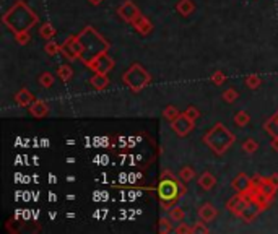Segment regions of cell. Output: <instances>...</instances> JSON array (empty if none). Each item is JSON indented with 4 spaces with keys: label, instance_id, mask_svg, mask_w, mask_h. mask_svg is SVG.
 Segmentation results:
<instances>
[{
    "label": "cell",
    "instance_id": "60d3db41",
    "mask_svg": "<svg viewBox=\"0 0 278 234\" xmlns=\"http://www.w3.org/2000/svg\"><path fill=\"white\" fill-rule=\"evenodd\" d=\"M268 179H270L273 184H277L278 185V174H272V176H268Z\"/></svg>",
    "mask_w": 278,
    "mask_h": 234
},
{
    "label": "cell",
    "instance_id": "e575fe53",
    "mask_svg": "<svg viewBox=\"0 0 278 234\" xmlns=\"http://www.w3.org/2000/svg\"><path fill=\"white\" fill-rule=\"evenodd\" d=\"M15 41L20 46H25L31 41V36H30V31H21V33H15Z\"/></svg>",
    "mask_w": 278,
    "mask_h": 234
},
{
    "label": "cell",
    "instance_id": "d590c367",
    "mask_svg": "<svg viewBox=\"0 0 278 234\" xmlns=\"http://www.w3.org/2000/svg\"><path fill=\"white\" fill-rule=\"evenodd\" d=\"M267 181V177H263L261 174H254L251 177V189H256V190H261V187L263 182Z\"/></svg>",
    "mask_w": 278,
    "mask_h": 234
},
{
    "label": "cell",
    "instance_id": "ac0fdd59",
    "mask_svg": "<svg viewBox=\"0 0 278 234\" xmlns=\"http://www.w3.org/2000/svg\"><path fill=\"white\" fill-rule=\"evenodd\" d=\"M215 184H216V177L212 174V172H208V171H205V172H202L200 174V177H198V185L202 187L203 190H212L213 187H215Z\"/></svg>",
    "mask_w": 278,
    "mask_h": 234
},
{
    "label": "cell",
    "instance_id": "484cf974",
    "mask_svg": "<svg viewBox=\"0 0 278 234\" xmlns=\"http://www.w3.org/2000/svg\"><path fill=\"white\" fill-rule=\"evenodd\" d=\"M244 83H245V86H247L249 90H257V88L261 86L262 80H261V77H259L257 73H251V75H247V77H245Z\"/></svg>",
    "mask_w": 278,
    "mask_h": 234
},
{
    "label": "cell",
    "instance_id": "f1b7e54d",
    "mask_svg": "<svg viewBox=\"0 0 278 234\" xmlns=\"http://www.w3.org/2000/svg\"><path fill=\"white\" fill-rule=\"evenodd\" d=\"M38 82L43 88H50L54 85V75L50 72H44L38 77Z\"/></svg>",
    "mask_w": 278,
    "mask_h": 234
},
{
    "label": "cell",
    "instance_id": "8992f818",
    "mask_svg": "<svg viewBox=\"0 0 278 234\" xmlns=\"http://www.w3.org/2000/svg\"><path fill=\"white\" fill-rule=\"evenodd\" d=\"M62 46V49H60V54L64 55V57H67L68 60H78L82 59V54H83V46H82V41L78 39V34L77 36H70L67 37V41Z\"/></svg>",
    "mask_w": 278,
    "mask_h": 234
},
{
    "label": "cell",
    "instance_id": "4dcf8cb0",
    "mask_svg": "<svg viewBox=\"0 0 278 234\" xmlns=\"http://www.w3.org/2000/svg\"><path fill=\"white\" fill-rule=\"evenodd\" d=\"M171 218H164V217H161L160 218V223H158V226H160V229L158 231L161 233V234H169V233H174V229H173V226H171Z\"/></svg>",
    "mask_w": 278,
    "mask_h": 234
},
{
    "label": "cell",
    "instance_id": "ab89813d",
    "mask_svg": "<svg viewBox=\"0 0 278 234\" xmlns=\"http://www.w3.org/2000/svg\"><path fill=\"white\" fill-rule=\"evenodd\" d=\"M272 150L273 151H277L278 153V137H275V138H272Z\"/></svg>",
    "mask_w": 278,
    "mask_h": 234
},
{
    "label": "cell",
    "instance_id": "277c9868",
    "mask_svg": "<svg viewBox=\"0 0 278 234\" xmlns=\"http://www.w3.org/2000/svg\"><path fill=\"white\" fill-rule=\"evenodd\" d=\"M185 189L180 184L178 177H174L169 171H164L160 177V184H158V195L161 200V205L164 208L174 207V203L178 202L179 195L184 194Z\"/></svg>",
    "mask_w": 278,
    "mask_h": 234
},
{
    "label": "cell",
    "instance_id": "d6a6232c",
    "mask_svg": "<svg viewBox=\"0 0 278 234\" xmlns=\"http://www.w3.org/2000/svg\"><path fill=\"white\" fill-rule=\"evenodd\" d=\"M221 98H223L226 102H234L239 98V93L236 91L234 88H228V90H225L221 93Z\"/></svg>",
    "mask_w": 278,
    "mask_h": 234
},
{
    "label": "cell",
    "instance_id": "d4e9b609",
    "mask_svg": "<svg viewBox=\"0 0 278 234\" xmlns=\"http://www.w3.org/2000/svg\"><path fill=\"white\" fill-rule=\"evenodd\" d=\"M194 177H196V171H194L192 166H182L179 171V179L184 182H191Z\"/></svg>",
    "mask_w": 278,
    "mask_h": 234
},
{
    "label": "cell",
    "instance_id": "4316f807",
    "mask_svg": "<svg viewBox=\"0 0 278 234\" xmlns=\"http://www.w3.org/2000/svg\"><path fill=\"white\" fill-rule=\"evenodd\" d=\"M57 75L62 82H68V80H72V77H73V70L70 65H60L57 68Z\"/></svg>",
    "mask_w": 278,
    "mask_h": 234
},
{
    "label": "cell",
    "instance_id": "7c38bea8",
    "mask_svg": "<svg viewBox=\"0 0 278 234\" xmlns=\"http://www.w3.org/2000/svg\"><path fill=\"white\" fill-rule=\"evenodd\" d=\"M131 25L135 28V31L138 33V34H142V36H148L151 33V30H153L151 21L148 20L147 17H143V15H138L135 20L131 23Z\"/></svg>",
    "mask_w": 278,
    "mask_h": 234
},
{
    "label": "cell",
    "instance_id": "f546056e",
    "mask_svg": "<svg viewBox=\"0 0 278 234\" xmlns=\"http://www.w3.org/2000/svg\"><path fill=\"white\" fill-rule=\"evenodd\" d=\"M243 150L247 154H254L259 150V143L254 138H247V140H244V142H243Z\"/></svg>",
    "mask_w": 278,
    "mask_h": 234
},
{
    "label": "cell",
    "instance_id": "7a4b0ae2",
    "mask_svg": "<svg viewBox=\"0 0 278 234\" xmlns=\"http://www.w3.org/2000/svg\"><path fill=\"white\" fill-rule=\"evenodd\" d=\"M78 39L82 41V46H83V54H82L80 60L85 65L90 62L91 59H95L98 54L104 52V50L109 49L108 41H106L104 37L91 26H86L85 30L78 34Z\"/></svg>",
    "mask_w": 278,
    "mask_h": 234
},
{
    "label": "cell",
    "instance_id": "7402d4cb",
    "mask_svg": "<svg viewBox=\"0 0 278 234\" xmlns=\"http://www.w3.org/2000/svg\"><path fill=\"white\" fill-rule=\"evenodd\" d=\"M263 129H265V132L270 135L272 138L278 137V122H277V119L273 116L267 120L265 124H263Z\"/></svg>",
    "mask_w": 278,
    "mask_h": 234
},
{
    "label": "cell",
    "instance_id": "44dd1931",
    "mask_svg": "<svg viewBox=\"0 0 278 234\" xmlns=\"http://www.w3.org/2000/svg\"><path fill=\"white\" fill-rule=\"evenodd\" d=\"M55 33L57 31H55V28L50 25V23H44V25H41V28H39V36L46 41L54 39Z\"/></svg>",
    "mask_w": 278,
    "mask_h": 234
},
{
    "label": "cell",
    "instance_id": "603a6c76",
    "mask_svg": "<svg viewBox=\"0 0 278 234\" xmlns=\"http://www.w3.org/2000/svg\"><path fill=\"white\" fill-rule=\"evenodd\" d=\"M234 122L239 125V127H245L249 122H251V114L247 111H238L234 114Z\"/></svg>",
    "mask_w": 278,
    "mask_h": 234
},
{
    "label": "cell",
    "instance_id": "74e56055",
    "mask_svg": "<svg viewBox=\"0 0 278 234\" xmlns=\"http://www.w3.org/2000/svg\"><path fill=\"white\" fill-rule=\"evenodd\" d=\"M184 114H187L189 117H191V119H194V120H197L198 117H200V111L197 109L196 106H189L187 109L184 111Z\"/></svg>",
    "mask_w": 278,
    "mask_h": 234
},
{
    "label": "cell",
    "instance_id": "ffe728a7",
    "mask_svg": "<svg viewBox=\"0 0 278 234\" xmlns=\"http://www.w3.org/2000/svg\"><path fill=\"white\" fill-rule=\"evenodd\" d=\"M277 190H278V185L277 184H273V182L268 179L267 177V181L263 182L262 184V187H261V192L263 195H267L268 199H272L273 200V197H275V194H277Z\"/></svg>",
    "mask_w": 278,
    "mask_h": 234
},
{
    "label": "cell",
    "instance_id": "d6986e66",
    "mask_svg": "<svg viewBox=\"0 0 278 234\" xmlns=\"http://www.w3.org/2000/svg\"><path fill=\"white\" fill-rule=\"evenodd\" d=\"M176 10H178L179 15L189 17L194 10H196V5H194L192 0H179V2L176 3Z\"/></svg>",
    "mask_w": 278,
    "mask_h": 234
},
{
    "label": "cell",
    "instance_id": "9a60e30c",
    "mask_svg": "<svg viewBox=\"0 0 278 234\" xmlns=\"http://www.w3.org/2000/svg\"><path fill=\"white\" fill-rule=\"evenodd\" d=\"M30 114L36 117V119H43L49 114V106L48 102L43 100H34L33 104L30 106Z\"/></svg>",
    "mask_w": 278,
    "mask_h": 234
},
{
    "label": "cell",
    "instance_id": "e0dca14e",
    "mask_svg": "<svg viewBox=\"0 0 278 234\" xmlns=\"http://www.w3.org/2000/svg\"><path fill=\"white\" fill-rule=\"evenodd\" d=\"M90 85L95 88V90H104V88L109 86V78L108 75L104 73H95L93 77L90 78Z\"/></svg>",
    "mask_w": 278,
    "mask_h": 234
},
{
    "label": "cell",
    "instance_id": "30bf717a",
    "mask_svg": "<svg viewBox=\"0 0 278 234\" xmlns=\"http://www.w3.org/2000/svg\"><path fill=\"white\" fill-rule=\"evenodd\" d=\"M117 15L122 18L124 21L132 23L138 15H140V10H138V7L132 2V0H126V2H122V5L117 8Z\"/></svg>",
    "mask_w": 278,
    "mask_h": 234
},
{
    "label": "cell",
    "instance_id": "836d02e7",
    "mask_svg": "<svg viewBox=\"0 0 278 234\" xmlns=\"http://www.w3.org/2000/svg\"><path fill=\"white\" fill-rule=\"evenodd\" d=\"M210 80L213 82V85L221 86V85H223V83L226 82V75H225L223 72H221V70H216V72H213V73H212Z\"/></svg>",
    "mask_w": 278,
    "mask_h": 234
},
{
    "label": "cell",
    "instance_id": "52a82bcc",
    "mask_svg": "<svg viewBox=\"0 0 278 234\" xmlns=\"http://www.w3.org/2000/svg\"><path fill=\"white\" fill-rule=\"evenodd\" d=\"M88 68H91L95 73H104L108 75L111 70L114 68V60L109 57L108 50H104V52H101L96 55L95 59H91L90 62L86 64Z\"/></svg>",
    "mask_w": 278,
    "mask_h": 234
},
{
    "label": "cell",
    "instance_id": "8fae6325",
    "mask_svg": "<svg viewBox=\"0 0 278 234\" xmlns=\"http://www.w3.org/2000/svg\"><path fill=\"white\" fill-rule=\"evenodd\" d=\"M231 187H233L234 192L245 194V192L251 189V177L247 174H244V172H239V174L231 181Z\"/></svg>",
    "mask_w": 278,
    "mask_h": 234
},
{
    "label": "cell",
    "instance_id": "9c48e42d",
    "mask_svg": "<svg viewBox=\"0 0 278 234\" xmlns=\"http://www.w3.org/2000/svg\"><path fill=\"white\" fill-rule=\"evenodd\" d=\"M249 197L247 194H239V192H236V195H233L228 202H226V208L229 210V213H233L234 217H241L245 208V205L249 203Z\"/></svg>",
    "mask_w": 278,
    "mask_h": 234
},
{
    "label": "cell",
    "instance_id": "8d00e7d4",
    "mask_svg": "<svg viewBox=\"0 0 278 234\" xmlns=\"http://www.w3.org/2000/svg\"><path fill=\"white\" fill-rule=\"evenodd\" d=\"M208 231H210V229H208V226H205V221H203V219L197 221L192 226V233H196V234H198V233H200V234H207Z\"/></svg>",
    "mask_w": 278,
    "mask_h": 234
},
{
    "label": "cell",
    "instance_id": "cb8c5ba5",
    "mask_svg": "<svg viewBox=\"0 0 278 234\" xmlns=\"http://www.w3.org/2000/svg\"><path fill=\"white\" fill-rule=\"evenodd\" d=\"M179 114H180L179 109L176 106H173V104H168V106L164 107V111H163V117H164L166 120H168L169 124L173 122L174 119H178Z\"/></svg>",
    "mask_w": 278,
    "mask_h": 234
},
{
    "label": "cell",
    "instance_id": "1f68e13d",
    "mask_svg": "<svg viewBox=\"0 0 278 234\" xmlns=\"http://www.w3.org/2000/svg\"><path fill=\"white\" fill-rule=\"evenodd\" d=\"M60 49H62V46L57 44L52 39L48 41V44L44 46V50H46V54H48V55H57V54H60Z\"/></svg>",
    "mask_w": 278,
    "mask_h": 234
},
{
    "label": "cell",
    "instance_id": "2e32d148",
    "mask_svg": "<svg viewBox=\"0 0 278 234\" xmlns=\"http://www.w3.org/2000/svg\"><path fill=\"white\" fill-rule=\"evenodd\" d=\"M198 217L203 219L205 223H212L213 219L218 217V210H216L215 205L212 203H203L200 208H198Z\"/></svg>",
    "mask_w": 278,
    "mask_h": 234
},
{
    "label": "cell",
    "instance_id": "4fadbf2b",
    "mask_svg": "<svg viewBox=\"0 0 278 234\" xmlns=\"http://www.w3.org/2000/svg\"><path fill=\"white\" fill-rule=\"evenodd\" d=\"M261 212H263V210L259 207L257 202H254V200L251 199V200H249V203L245 205L244 212H243V215H241L239 218L244 219V221H247V223H251V221H254V219L257 218V215L261 213Z\"/></svg>",
    "mask_w": 278,
    "mask_h": 234
},
{
    "label": "cell",
    "instance_id": "5b68a950",
    "mask_svg": "<svg viewBox=\"0 0 278 234\" xmlns=\"http://www.w3.org/2000/svg\"><path fill=\"white\" fill-rule=\"evenodd\" d=\"M122 82L126 83V86L131 88L133 93H138L150 85L151 77L140 64H132L131 68H127L126 72H124Z\"/></svg>",
    "mask_w": 278,
    "mask_h": 234
},
{
    "label": "cell",
    "instance_id": "83f0119b",
    "mask_svg": "<svg viewBox=\"0 0 278 234\" xmlns=\"http://www.w3.org/2000/svg\"><path fill=\"white\" fill-rule=\"evenodd\" d=\"M169 218H171V221H174V223H182L184 218H185V213H184L182 208L171 207L169 208Z\"/></svg>",
    "mask_w": 278,
    "mask_h": 234
},
{
    "label": "cell",
    "instance_id": "7bdbcfd3",
    "mask_svg": "<svg viewBox=\"0 0 278 234\" xmlns=\"http://www.w3.org/2000/svg\"><path fill=\"white\" fill-rule=\"evenodd\" d=\"M273 117H275V119H277V122H278V111L275 112V114H273Z\"/></svg>",
    "mask_w": 278,
    "mask_h": 234
},
{
    "label": "cell",
    "instance_id": "f35d334b",
    "mask_svg": "<svg viewBox=\"0 0 278 234\" xmlns=\"http://www.w3.org/2000/svg\"><path fill=\"white\" fill-rule=\"evenodd\" d=\"M174 233H178V234H189V233H192V228L187 226L185 223H179V226L174 229Z\"/></svg>",
    "mask_w": 278,
    "mask_h": 234
},
{
    "label": "cell",
    "instance_id": "b9f144b4",
    "mask_svg": "<svg viewBox=\"0 0 278 234\" xmlns=\"http://www.w3.org/2000/svg\"><path fill=\"white\" fill-rule=\"evenodd\" d=\"M88 2H90L91 3V5H101V3H103L104 2V0H88Z\"/></svg>",
    "mask_w": 278,
    "mask_h": 234
},
{
    "label": "cell",
    "instance_id": "6da1fadb",
    "mask_svg": "<svg viewBox=\"0 0 278 234\" xmlns=\"http://www.w3.org/2000/svg\"><path fill=\"white\" fill-rule=\"evenodd\" d=\"M38 20H39L38 15H36L25 2H21V0H18L15 5L2 17L3 25L8 26V30H10L13 34L21 31H30L31 28L38 23Z\"/></svg>",
    "mask_w": 278,
    "mask_h": 234
},
{
    "label": "cell",
    "instance_id": "3957f363",
    "mask_svg": "<svg viewBox=\"0 0 278 234\" xmlns=\"http://www.w3.org/2000/svg\"><path fill=\"white\" fill-rule=\"evenodd\" d=\"M234 142H236L234 134L221 122H216L203 135V143L208 145V148H212L216 154L226 153L231 148V145H234Z\"/></svg>",
    "mask_w": 278,
    "mask_h": 234
},
{
    "label": "cell",
    "instance_id": "ba28073f",
    "mask_svg": "<svg viewBox=\"0 0 278 234\" xmlns=\"http://www.w3.org/2000/svg\"><path fill=\"white\" fill-rule=\"evenodd\" d=\"M196 127V120L191 119L187 114H179L178 119H174L171 122V129L178 137H187Z\"/></svg>",
    "mask_w": 278,
    "mask_h": 234
},
{
    "label": "cell",
    "instance_id": "5bb4252c",
    "mask_svg": "<svg viewBox=\"0 0 278 234\" xmlns=\"http://www.w3.org/2000/svg\"><path fill=\"white\" fill-rule=\"evenodd\" d=\"M34 100H36L34 95L30 90H26V88H21V90L16 91L15 96H13V101H15L20 107H26V106L30 107L31 104H33Z\"/></svg>",
    "mask_w": 278,
    "mask_h": 234
}]
</instances>
